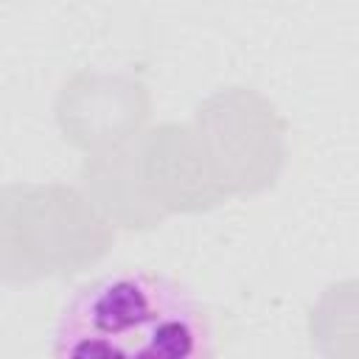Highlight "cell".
Masks as SVG:
<instances>
[{"instance_id":"6da1fadb","label":"cell","mask_w":359,"mask_h":359,"mask_svg":"<svg viewBox=\"0 0 359 359\" xmlns=\"http://www.w3.org/2000/svg\"><path fill=\"white\" fill-rule=\"evenodd\" d=\"M50 337V353L59 359L213 356L210 317L194 292L143 269L109 272L79 286Z\"/></svg>"}]
</instances>
